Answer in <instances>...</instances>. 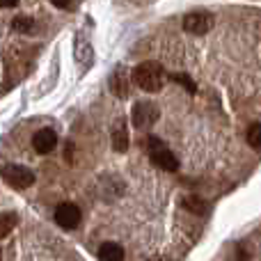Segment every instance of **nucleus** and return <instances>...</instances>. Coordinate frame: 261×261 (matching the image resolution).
<instances>
[{
	"label": "nucleus",
	"instance_id": "f257e3e1",
	"mask_svg": "<svg viewBox=\"0 0 261 261\" xmlns=\"http://www.w3.org/2000/svg\"><path fill=\"white\" fill-rule=\"evenodd\" d=\"M133 81L140 90L144 92H158L165 81V71L158 62H142L133 69Z\"/></svg>",
	"mask_w": 261,
	"mask_h": 261
},
{
	"label": "nucleus",
	"instance_id": "f03ea898",
	"mask_svg": "<svg viewBox=\"0 0 261 261\" xmlns=\"http://www.w3.org/2000/svg\"><path fill=\"white\" fill-rule=\"evenodd\" d=\"M149 156H151V163L158 167V170H165V172L179 170L176 156L165 147V142H161L158 138H149Z\"/></svg>",
	"mask_w": 261,
	"mask_h": 261
},
{
	"label": "nucleus",
	"instance_id": "7ed1b4c3",
	"mask_svg": "<svg viewBox=\"0 0 261 261\" xmlns=\"http://www.w3.org/2000/svg\"><path fill=\"white\" fill-rule=\"evenodd\" d=\"M0 176L5 179V184L16 190H25L35 184L32 170H28V167H23V165H14V163H7V165L0 167Z\"/></svg>",
	"mask_w": 261,
	"mask_h": 261
},
{
	"label": "nucleus",
	"instance_id": "20e7f679",
	"mask_svg": "<svg viewBox=\"0 0 261 261\" xmlns=\"http://www.w3.org/2000/svg\"><path fill=\"white\" fill-rule=\"evenodd\" d=\"M130 117H133V124L138 128H151L153 124L158 122L161 113H158V108L151 103V101H140V103L133 106Z\"/></svg>",
	"mask_w": 261,
	"mask_h": 261
},
{
	"label": "nucleus",
	"instance_id": "39448f33",
	"mask_svg": "<svg viewBox=\"0 0 261 261\" xmlns=\"http://www.w3.org/2000/svg\"><path fill=\"white\" fill-rule=\"evenodd\" d=\"M81 208L71 202H62L55 208V222H58L62 229H76L81 225Z\"/></svg>",
	"mask_w": 261,
	"mask_h": 261
},
{
	"label": "nucleus",
	"instance_id": "423d86ee",
	"mask_svg": "<svg viewBox=\"0 0 261 261\" xmlns=\"http://www.w3.org/2000/svg\"><path fill=\"white\" fill-rule=\"evenodd\" d=\"M213 25V16L208 12H190L184 18V30L190 35H206Z\"/></svg>",
	"mask_w": 261,
	"mask_h": 261
},
{
	"label": "nucleus",
	"instance_id": "0eeeda50",
	"mask_svg": "<svg viewBox=\"0 0 261 261\" xmlns=\"http://www.w3.org/2000/svg\"><path fill=\"white\" fill-rule=\"evenodd\" d=\"M32 147H35L37 153H50L58 147V135H55V130L53 128L37 130L35 138H32Z\"/></svg>",
	"mask_w": 261,
	"mask_h": 261
},
{
	"label": "nucleus",
	"instance_id": "6e6552de",
	"mask_svg": "<svg viewBox=\"0 0 261 261\" xmlns=\"http://www.w3.org/2000/svg\"><path fill=\"white\" fill-rule=\"evenodd\" d=\"M110 92L117 99H126L128 96V71L124 67H117L110 76Z\"/></svg>",
	"mask_w": 261,
	"mask_h": 261
},
{
	"label": "nucleus",
	"instance_id": "1a4fd4ad",
	"mask_svg": "<svg viewBox=\"0 0 261 261\" xmlns=\"http://www.w3.org/2000/svg\"><path fill=\"white\" fill-rule=\"evenodd\" d=\"M122 259H124L122 245L113 243V241H108V243H103L99 248V261H122Z\"/></svg>",
	"mask_w": 261,
	"mask_h": 261
},
{
	"label": "nucleus",
	"instance_id": "9d476101",
	"mask_svg": "<svg viewBox=\"0 0 261 261\" xmlns=\"http://www.w3.org/2000/svg\"><path fill=\"white\" fill-rule=\"evenodd\" d=\"M113 149L115 151H126L128 149V130L124 126L122 119H119L113 128Z\"/></svg>",
	"mask_w": 261,
	"mask_h": 261
},
{
	"label": "nucleus",
	"instance_id": "9b49d317",
	"mask_svg": "<svg viewBox=\"0 0 261 261\" xmlns=\"http://www.w3.org/2000/svg\"><path fill=\"white\" fill-rule=\"evenodd\" d=\"M16 222H18L16 213H12V211L0 213V239H5V236H7L9 231L16 227Z\"/></svg>",
	"mask_w": 261,
	"mask_h": 261
},
{
	"label": "nucleus",
	"instance_id": "f8f14e48",
	"mask_svg": "<svg viewBox=\"0 0 261 261\" xmlns=\"http://www.w3.org/2000/svg\"><path fill=\"white\" fill-rule=\"evenodd\" d=\"M245 138H248V144L254 149V151H261V124H252V126L248 128V133H245Z\"/></svg>",
	"mask_w": 261,
	"mask_h": 261
},
{
	"label": "nucleus",
	"instance_id": "ddd939ff",
	"mask_svg": "<svg viewBox=\"0 0 261 261\" xmlns=\"http://www.w3.org/2000/svg\"><path fill=\"white\" fill-rule=\"evenodd\" d=\"M184 206L188 208L190 213H199V216H204V213L208 211V204L202 202L199 197H186V199H184Z\"/></svg>",
	"mask_w": 261,
	"mask_h": 261
},
{
	"label": "nucleus",
	"instance_id": "4468645a",
	"mask_svg": "<svg viewBox=\"0 0 261 261\" xmlns=\"http://www.w3.org/2000/svg\"><path fill=\"white\" fill-rule=\"evenodd\" d=\"M12 28L18 30V32H30L32 28H35V21H32L30 16H16L12 21Z\"/></svg>",
	"mask_w": 261,
	"mask_h": 261
},
{
	"label": "nucleus",
	"instance_id": "2eb2a0df",
	"mask_svg": "<svg viewBox=\"0 0 261 261\" xmlns=\"http://www.w3.org/2000/svg\"><path fill=\"white\" fill-rule=\"evenodd\" d=\"M172 81H174V83H181V85H184L186 90L190 92V94H195V83L190 81L186 73H172Z\"/></svg>",
	"mask_w": 261,
	"mask_h": 261
},
{
	"label": "nucleus",
	"instance_id": "dca6fc26",
	"mask_svg": "<svg viewBox=\"0 0 261 261\" xmlns=\"http://www.w3.org/2000/svg\"><path fill=\"white\" fill-rule=\"evenodd\" d=\"M50 3H53L58 9H67L69 5H71V0H50Z\"/></svg>",
	"mask_w": 261,
	"mask_h": 261
},
{
	"label": "nucleus",
	"instance_id": "f3484780",
	"mask_svg": "<svg viewBox=\"0 0 261 261\" xmlns=\"http://www.w3.org/2000/svg\"><path fill=\"white\" fill-rule=\"evenodd\" d=\"M18 5V0H0V7L3 9H7V7H16Z\"/></svg>",
	"mask_w": 261,
	"mask_h": 261
},
{
	"label": "nucleus",
	"instance_id": "a211bd4d",
	"mask_svg": "<svg viewBox=\"0 0 261 261\" xmlns=\"http://www.w3.org/2000/svg\"><path fill=\"white\" fill-rule=\"evenodd\" d=\"M0 261H3V252H0Z\"/></svg>",
	"mask_w": 261,
	"mask_h": 261
},
{
	"label": "nucleus",
	"instance_id": "6ab92c4d",
	"mask_svg": "<svg viewBox=\"0 0 261 261\" xmlns=\"http://www.w3.org/2000/svg\"><path fill=\"white\" fill-rule=\"evenodd\" d=\"M153 261H163V259H153Z\"/></svg>",
	"mask_w": 261,
	"mask_h": 261
}]
</instances>
